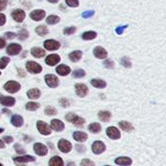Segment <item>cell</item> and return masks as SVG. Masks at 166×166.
<instances>
[{
  "mask_svg": "<svg viewBox=\"0 0 166 166\" xmlns=\"http://www.w3.org/2000/svg\"><path fill=\"white\" fill-rule=\"evenodd\" d=\"M37 129L42 135H50L52 133V128L45 121H39L37 122Z\"/></svg>",
  "mask_w": 166,
  "mask_h": 166,
  "instance_id": "3957f363",
  "label": "cell"
},
{
  "mask_svg": "<svg viewBox=\"0 0 166 166\" xmlns=\"http://www.w3.org/2000/svg\"><path fill=\"white\" fill-rule=\"evenodd\" d=\"M119 126H120L124 131H125V132H130V131H132L133 129H134L133 125L130 124V122L125 121H120V122H119Z\"/></svg>",
  "mask_w": 166,
  "mask_h": 166,
  "instance_id": "d4e9b609",
  "label": "cell"
},
{
  "mask_svg": "<svg viewBox=\"0 0 166 166\" xmlns=\"http://www.w3.org/2000/svg\"><path fill=\"white\" fill-rule=\"evenodd\" d=\"M45 82L50 88H57L59 84V80L55 75L48 74V75L45 76Z\"/></svg>",
  "mask_w": 166,
  "mask_h": 166,
  "instance_id": "277c9868",
  "label": "cell"
},
{
  "mask_svg": "<svg viewBox=\"0 0 166 166\" xmlns=\"http://www.w3.org/2000/svg\"><path fill=\"white\" fill-rule=\"evenodd\" d=\"M45 61H46V63L48 65L54 66L60 61V57L58 54H51V55H49V57H47Z\"/></svg>",
  "mask_w": 166,
  "mask_h": 166,
  "instance_id": "e0dca14e",
  "label": "cell"
},
{
  "mask_svg": "<svg viewBox=\"0 0 166 166\" xmlns=\"http://www.w3.org/2000/svg\"><path fill=\"white\" fill-rule=\"evenodd\" d=\"M3 140H4V142L5 143H7V144H10V143H12L14 141V138L13 137H11V136H5L4 138H3Z\"/></svg>",
  "mask_w": 166,
  "mask_h": 166,
  "instance_id": "816d5d0a",
  "label": "cell"
},
{
  "mask_svg": "<svg viewBox=\"0 0 166 166\" xmlns=\"http://www.w3.org/2000/svg\"><path fill=\"white\" fill-rule=\"evenodd\" d=\"M115 162L116 164L121 165V166H129L132 164V159L127 156H121V157L116 158Z\"/></svg>",
  "mask_w": 166,
  "mask_h": 166,
  "instance_id": "ac0fdd59",
  "label": "cell"
},
{
  "mask_svg": "<svg viewBox=\"0 0 166 166\" xmlns=\"http://www.w3.org/2000/svg\"><path fill=\"white\" fill-rule=\"evenodd\" d=\"M35 31H36L37 34L40 35V36H45V35H47L49 33V30H48L46 26H37Z\"/></svg>",
  "mask_w": 166,
  "mask_h": 166,
  "instance_id": "1f68e13d",
  "label": "cell"
},
{
  "mask_svg": "<svg viewBox=\"0 0 166 166\" xmlns=\"http://www.w3.org/2000/svg\"><path fill=\"white\" fill-rule=\"evenodd\" d=\"M0 166H3V165H2V164H1V163H0Z\"/></svg>",
  "mask_w": 166,
  "mask_h": 166,
  "instance_id": "6125c7cd",
  "label": "cell"
},
{
  "mask_svg": "<svg viewBox=\"0 0 166 166\" xmlns=\"http://www.w3.org/2000/svg\"><path fill=\"white\" fill-rule=\"evenodd\" d=\"M91 149L95 155H100V153H102L106 150V146L102 141H95V142H93V144H92Z\"/></svg>",
  "mask_w": 166,
  "mask_h": 166,
  "instance_id": "8992f818",
  "label": "cell"
},
{
  "mask_svg": "<svg viewBox=\"0 0 166 166\" xmlns=\"http://www.w3.org/2000/svg\"><path fill=\"white\" fill-rule=\"evenodd\" d=\"M14 160L16 162H20V163L32 162V161H35V157L32 156H22L14 157Z\"/></svg>",
  "mask_w": 166,
  "mask_h": 166,
  "instance_id": "7402d4cb",
  "label": "cell"
},
{
  "mask_svg": "<svg viewBox=\"0 0 166 166\" xmlns=\"http://www.w3.org/2000/svg\"><path fill=\"white\" fill-rule=\"evenodd\" d=\"M93 54H94V57H97V58L104 59V58L107 57L108 53H107V51L104 48H102V47H96V48H94V50H93Z\"/></svg>",
  "mask_w": 166,
  "mask_h": 166,
  "instance_id": "5bb4252c",
  "label": "cell"
},
{
  "mask_svg": "<svg viewBox=\"0 0 166 166\" xmlns=\"http://www.w3.org/2000/svg\"><path fill=\"white\" fill-rule=\"evenodd\" d=\"M89 130L91 132V133H98L101 131V125L99 124H97V122H93V124H90L89 125Z\"/></svg>",
  "mask_w": 166,
  "mask_h": 166,
  "instance_id": "4dcf8cb0",
  "label": "cell"
},
{
  "mask_svg": "<svg viewBox=\"0 0 166 166\" xmlns=\"http://www.w3.org/2000/svg\"><path fill=\"white\" fill-rule=\"evenodd\" d=\"M75 91L78 96L80 97H85L88 94L89 92V89L84 84H76L75 85Z\"/></svg>",
  "mask_w": 166,
  "mask_h": 166,
  "instance_id": "9c48e42d",
  "label": "cell"
},
{
  "mask_svg": "<svg viewBox=\"0 0 166 166\" xmlns=\"http://www.w3.org/2000/svg\"><path fill=\"white\" fill-rule=\"evenodd\" d=\"M26 69L32 74H38L42 71V66L34 61H28L26 62Z\"/></svg>",
  "mask_w": 166,
  "mask_h": 166,
  "instance_id": "52a82bcc",
  "label": "cell"
},
{
  "mask_svg": "<svg viewBox=\"0 0 166 166\" xmlns=\"http://www.w3.org/2000/svg\"><path fill=\"white\" fill-rule=\"evenodd\" d=\"M5 45H6V41H5L3 38H1V37H0V49L4 48Z\"/></svg>",
  "mask_w": 166,
  "mask_h": 166,
  "instance_id": "db71d44e",
  "label": "cell"
},
{
  "mask_svg": "<svg viewBox=\"0 0 166 166\" xmlns=\"http://www.w3.org/2000/svg\"><path fill=\"white\" fill-rule=\"evenodd\" d=\"M4 131V129L3 128H0V133H2Z\"/></svg>",
  "mask_w": 166,
  "mask_h": 166,
  "instance_id": "94428289",
  "label": "cell"
},
{
  "mask_svg": "<svg viewBox=\"0 0 166 166\" xmlns=\"http://www.w3.org/2000/svg\"><path fill=\"white\" fill-rule=\"evenodd\" d=\"M75 32H76V27H75V26L66 27V28L64 29V31H63V33H64L65 35H71V34L75 33Z\"/></svg>",
  "mask_w": 166,
  "mask_h": 166,
  "instance_id": "ab89813d",
  "label": "cell"
},
{
  "mask_svg": "<svg viewBox=\"0 0 166 166\" xmlns=\"http://www.w3.org/2000/svg\"><path fill=\"white\" fill-rule=\"evenodd\" d=\"M57 110H55L54 107L53 106H48L46 109H45V114L47 116H53V115H57Z\"/></svg>",
  "mask_w": 166,
  "mask_h": 166,
  "instance_id": "74e56055",
  "label": "cell"
},
{
  "mask_svg": "<svg viewBox=\"0 0 166 166\" xmlns=\"http://www.w3.org/2000/svg\"><path fill=\"white\" fill-rule=\"evenodd\" d=\"M127 28V26H119L116 28V33L119 34V35H121L122 33H124V30Z\"/></svg>",
  "mask_w": 166,
  "mask_h": 166,
  "instance_id": "7dc6e473",
  "label": "cell"
},
{
  "mask_svg": "<svg viewBox=\"0 0 166 166\" xmlns=\"http://www.w3.org/2000/svg\"><path fill=\"white\" fill-rule=\"evenodd\" d=\"M85 76V72L83 69H77L73 72V77L74 78H83Z\"/></svg>",
  "mask_w": 166,
  "mask_h": 166,
  "instance_id": "f35d334b",
  "label": "cell"
},
{
  "mask_svg": "<svg viewBox=\"0 0 166 166\" xmlns=\"http://www.w3.org/2000/svg\"><path fill=\"white\" fill-rule=\"evenodd\" d=\"M81 166H95L94 162L91 161L90 159H88V158H85L82 160L81 162Z\"/></svg>",
  "mask_w": 166,
  "mask_h": 166,
  "instance_id": "60d3db41",
  "label": "cell"
},
{
  "mask_svg": "<svg viewBox=\"0 0 166 166\" xmlns=\"http://www.w3.org/2000/svg\"><path fill=\"white\" fill-rule=\"evenodd\" d=\"M93 15H94V11L89 10V11L84 12V13L82 14V17H83L84 18H91Z\"/></svg>",
  "mask_w": 166,
  "mask_h": 166,
  "instance_id": "ee69618b",
  "label": "cell"
},
{
  "mask_svg": "<svg viewBox=\"0 0 166 166\" xmlns=\"http://www.w3.org/2000/svg\"><path fill=\"white\" fill-rule=\"evenodd\" d=\"M27 96H28L29 99H32V100L38 99V98L41 96V91L38 89H32L28 90Z\"/></svg>",
  "mask_w": 166,
  "mask_h": 166,
  "instance_id": "484cf974",
  "label": "cell"
},
{
  "mask_svg": "<svg viewBox=\"0 0 166 166\" xmlns=\"http://www.w3.org/2000/svg\"><path fill=\"white\" fill-rule=\"evenodd\" d=\"M4 89L10 93H16L21 89V85L16 81H9L4 85Z\"/></svg>",
  "mask_w": 166,
  "mask_h": 166,
  "instance_id": "7a4b0ae2",
  "label": "cell"
},
{
  "mask_svg": "<svg viewBox=\"0 0 166 166\" xmlns=\"http://www.w3.org/2000/svg\"><path fill=\"white\" fill-rule=\"evenodd\" d=\"M49 2H51V3H57L59 0H48Z\"/></svg>",
  "mask_w": 166,
  "mask_h": 166,
  "instance_id": "680465c9",
  "label": "cell"
},
{
  "mask_svg": "<svg viewBox=\"0 0 166 166\" xmlns=\"http://www.w3.org/2000/svg\"><path fill=\"white\" fill-rule=\"evenodd\" d=\"M18 72H20V75H21L22 77H24V73H23V71H22V69H18Z\"/></svg>",
  "mask_w": 166,
  "mask_h": 166,
  "instance_id": "6f0895ef",
  "label": "cell"
},
{
  "mask_svg": "<svg viewBox=\"0 0 166 166\" xmlns=\"http://www.w3.org/2000/svg\"><path fill=\"white\" fill-rule=\"evenodd\" d=\"M5 36H6V38H7V39H14L15 37L17 36V34L15 32H6Z\"/></svg>",
  "mask_w": 166,
  "mask_h": 166,
  "instance_id": "f907efd6",
  "label": "cell"
},
{
  "mask_svg": "<svg viewBox=\"0 0 166 166\" xmlns=\"http://www.w3.org/2000/svg\"><path fill=\"white\" fill-rule=\"evenodd\" d=\"M0 103H1L3 106L12 107L15 105L16 99L14 97H11V96H1L0 97Z\"/></svg>",
  "mask_w": 166,
  "mask_h": 166,
  "instance_id": "9a60e30c",
  "label": "cell"
},
{
  "mask_svg": "<svg viewBox=\"0 0 166 166\" xmlns=\"http://www.w3.org/2000/svg\"><path fill=\"white\" fill-rule=\"evenodd\" d=\"M12 124L16 127H21L23 125V119L22 117L20 115H14L12 117V120H11Z\"/></svg>",
  "mask_w": 166,
  "mask_h": 166,
  "instance_id": "603a6c76",
  "label": "cell"
},
{
  "mask_svg": "<svg viewBox=\"0 0 166 166\" xmlns=\"http://www.w3.org/2000/svg\"><path fill=\"white\" fill-rule=\"evenodd\" d=\"M121 65L122 66H124L125 68H130L131 67V61H130V59H129L128 57H122L121 59Z\"/></svg>",
  "mask_w": 166,
  "mask_h": 166,
  "instance_id": "d590c367",
  "label": "cell"
},
{
  "mask_svg": "<svg viewBox=\"0 0 166 166\" xmlns=\"http://www.w3.org/2000/svg\"><path fill=\"white\" fill-rule=\"evenodd\" d=\"M65 119L67 120V121L71 122V124H75L76 126H83L84 124H85V120L81 117L77 116L76 114L74 113H68L66 115Z\"/></svg>",
  "mask_w": 166,
  "mask_h": 166,
  "instance_id": "6da1fadb",
  "label": "cell"
},
{
  "mask_svg": "<svg viewBox=\"0 0 166 166\" xmlns=\"http://www.w3.org/2000/svg\"><path fill=\"white\" fill-rule=\"evenodd\" d=\"M5 22H6V17H5V15L0 14V26H3V24H5Z\"/></svg>",
  "mask_w": 166,
  "mask_h": 166,
  "instance_id": "f5cc1de1",
  "label": "cell"
},
{
  "mask_svg": "<svg viewBox=\"0 0 166 166\" xmlns=\"http://www.w3.org/2000/svg\"><path fill=\"white\" fill-rule=\"evenodd\" d=\"M51 128L55 131L59 132V131H62L64 129V124H63V122L59 120H53L51 122Z\"/></svg>",
  "mask_w": 166,
  "mask_h": 166,
  "instance_id": "44dd1931",
  "label": "cell"
},
{
  "mask_svg": "<svg viewBox=\"0 0 166 166\" xmlns=\"http://www.w3.org/2000/svg\"><path fill=\"white\" fill-rule=\"evenodd\" d=\"M104 66H105L106 68H109V69H111V68H113V67H114V62H113L112 60L107 59V60H105V61H104Z\"/></svg>",
  "mask_w": 166,
  "mask_h": 166,
  "instance_id": "f6af8a7d",
  "label": "cell"
},
{
  "mask_svg": "<svg viewBox=\"0 0 166 166\" xmlns=\"http://www.w3.org/2000/svg\"><path fill=\"white\" fill-rule=\"evenodd\" d=\"M28 37V32L26 31V29H22L20 31V33H18V38H20L21 40H24L26 39Z\"/></svg>",
  "mask_w": 166,
  "mask_h": 166,
  "instance_id": "b9f144b4",
  "label": "cell"
},
{
  "mask_svg": "<svg viewBox=\"0 0 166 166\" xmlns=\"http://www.w3.org/2000/svg\"><path fill=\"white\" fill-rule=\"evenodd\" d=\"M59 21H60L59 17L54 16V15H52V16H50L49 18H47V23H48V24H52V26H53V24L57 23Z\"/></svg>",
  "mask_w": 166,
  "mask_h": 166,
  "instance_id": "836d02e7",
  "label": "cell"
},
{
  "mask_svg": "<svg viewBox=\"0 0 166 166\" xmlns=\"http://www.w3.org/2000/svg\"><path fill=\"white\" fill-rule=\"evenodd\" d=\"M73 138L75 139L77 142H85L88 139V134L83 131H75L73 133Z\"/></svg>",
  "mask_w": 166,
  "mask_h": 166,
  "instance_id": "d6986e66",
  "label": "cell"
},
{
  "mask_svg": "<svg viewBox=\"0 0 166 166\" xmlns=\"http://www.w3.org/2000/svg\"><path fill=\"white\" fill-rule=\"evenodd\" d=\"M33 149H34V152L37 153V155L41 156H46L48 153V148L41 143H36L33 147Z\"/></svg>",
  "mask_w": 166,
  "mask_h": 166,
  "instance_id": "4fadbf2b",
  "label": "cell"
},
{
  "mask_svg": "<svg viewBox=\"0 0 166 166\" xmlns=\"http://www.w3.org/2000/svg\"><path fill=\"white\" fill-rule=\"evenodd\" d=\"M0 75H1V72H0Z\"/></svg>",
  "mask_w": 166,
  "mask_h": 166,
  "instance_id": "be15d7a7",
  "label": "cell"
},
{
  "mask_svg": "<svg viewBox=\"0 0 166 166\" xmlns=\"http://www.w3.org/2000/svg\"><path fill=\"white\" fill-rule=\"evenodd\" d=\"M44 47L48 51H55V50H58L59 49L60 44H59V42L54 41V40H46L44 42Z\"/></svg>",
  "mask_w": 166,
  "mask_h": 166,
  "instance_id": "30bf717a",
  "label": "cell"
},
{
  "mask_svg": "<svg viewBox=\"0 0 166 166\" xmlns=\"http://www.w3.org/2000/svg\"><path fill=\"white\" fill-rule=\"evenodd\" d=\"M90 84L92 87H94L96 89H104L107 85L106 82L101 79H92L90 81Z\"/></svg>",
  "mask_w": 166,
  "mask_h": 166,
  "instance_id": "cb8c5ba5",
  "label": "cell"
},
{
  "mask_svg": "<svg viewBox=\"0 0 166 166\" xmlns=\"http://www.w3.org/2000/svg\"><path fill=\"white\" fill-rule=\"evenodd\" d=\"M7 0H0V11H3L7 7Z\"/></svg>",
  "mask_w": 166,
  "mask_h": 166,
  "instance_id": "c3c4849f",
  "label": "cell"
},
{
  "mask_svg": "<svg viewBox=\"0 0 166 166\" xmlns=\"http://www.w3.org/2000/svg\"><path fill=\"white\" fill-rule=\"evenodd\" d=\"M12 17H13V18L16 22H22L24 20V18H26V13H24V11L22 9H16L13 13H12Z\"/></svg>",
  "mask_w": 166,
  "mask_h": 166,
  "instance_id": "2e32d148",
  "label": "cell"
},
{
  "mask_svg": "<svg viewBox=\"0 0 166 166\" xmlns=\"http://www.w3.org/2000/svg\"><path fill=\"white\" fill-rule=\"evenodd\" d=\"M49 165L50 166H64L63 160L60 156H57L51 158L50 162H49Z\"/></svg>",
  "mask_w": 166,
  "mask_h": 166,
  "instance_id": "f546056e",
  "label": "cell"
},
{
  "mask_svg": "<svg viewBox=\"0 0 166 166\" xmlns=\"http://www.w3.org/2000/svg\"><path fill=\"white\" fill-rule=\"evenodd\" d=\"M77 150H78V152H80V150H83V152L85 151V147H83V146H81V147H80V145H78L77 147Z\"/></svg>",
  "mask_w": 166,
  "mask_h": 166,
  "instance_id": "11a10c76",
  "label": "cell"
},
{
  "mask_svg": "<svg viewBox=\"0 0 166 166\" xmlns=\"http://www.w3.org/2000/svg\"><path fill=\"white\" fill-rule=\"evenodd\" d=\"M111 117H112V114H111L109 111H100V112L98 113V118H99L100 121H102L104 122L109 121Z\"/></svg>",
  "mask_w": 166,
  "mask_h": 166,
  "instance_id": "83f0119b",
  "label": "cell"
},
{
  "mask_svg": "<svg viewBox=\"0 0 166 166\" xmlns=\"http://www.w3.org/2000/svg\"><path fill=\"white\" fill-rule=\"evenodd\" d=\"M106 166H110V165H106Z\"/></svg>",
  "mask_w": 166,
  "mask_h": 166,
  "instance_id": "e7e4bbea",
  "label": "cell"
},
{
  "mask_svg": "<svg viewBox=\"0 0 166 166\" xmlns=\"http://www.w3.org/2000/svg\"><path fill=\"white\" fill-rule=\"evenodd\" d=\"M26 110L28 111H35L39 108V103H36V102H28L26 103Z\"/></svg>",
  "mask_w": 166,
  "mask_h": 166,
  "instance_id": "e575fe53",
  "label": "cell"
},
{
  "mask_svg": "<svg viewBox=\"0 0 166 166\" xmlns=\"http://www.w3.org/2000/svg\"><path fill=\"white\" fill-rule=\"evenodd\" d=\"M9 61H10V58L7 57H3L0 58V69L6 68V66L8 65Z\"/></svg>",
  "mask_w": 166,
  "mask_h": 166,
  "instance_id": "8d00e7d4",
  "label": "cell"
},
{
  "mask_svg": "<svg viewBox=\"0 0 166 166\" xmlns=\"http://www.w3.org/2000/svg\"><path fill=\"white\" fill-rule=\"evenodd\" d=\"M70 72H71L70 67L65 64H60L57 67V73L60 76H67Z\"/></svg>",
  "mask_w": 166,
  "mask_h": 166,
  "instance_id": "ffe728a7",
  "label": "cell"
},
{
  "mask_svg": "<svg viewBox=\"0 0 166 166\" xmlns=\"http://www.w3.org/2000/svg\"><path fill=\"white\" fill-rule=\"evenodd\" d=\"M66 4L69 6V7H78L79 6V1L78 0H65Z\"/></svg>",
  "mask_w": 166,
  "mask_h": 166,
  "instance_id": "7bdbcfd3",
  "label": "cell"
},
{
  "mask_svg": "<svg viewBox=\"0 0 166 166\" xmlns=\"http://www.w3.org/2000/svg\"><path fill=\"white\" fill-rule=\"evenodd\" d=\"M59 104L62 107H68L70 103H69L68 99H66V98H61V99L59 100Z\"/></svg>",
  "mask_w": 166,
  "mask_h": 166,
  "instance_id": "bcb514c9",
  "label": "cell"
},
{
  "mask_svg": "<svg viewBox=\"0 0 166 166\" xmlns=\"http://www.w3.org/2000/svg\"><path fill=\"white\" fill-rule=\"evenodd\" d=\"M4 147H5V145H4V143H3V141L0 140V149H3Z\"/></svg>",
  "mask_w": 166,
  "mask_h": 166,
  "instance_id": "9f6ffc18",
  "label": "cell"
},
{
  "mask_svg": "<svg viewBox=\"0 0 166 166\" xmlns=\"http://www.w3.org/2000/svg\"><path fill=\"white\" fill-rule=\"evenodd\" d=\"M58 149L60 152L64 153H68L72 150V144L69 142L68 140L65 139H60L58 142Z\"/></svg>",
  "mask_w": 166,
  "mask_h": 166,
  "instance_id": "5b68a950",
  "label": "cell"
},
{
  "mask_svg": "<svg viewBox=\"0 0 166 166\" xmlns=\"http://www.w3.org/2000/svg\"><path fill=\"white\" fill-rule=\"evenodd\" d=\"M31 54L36 58H41L46 54V52H45V50H43L41 48H32Z\"/></svg>",
  "mask_w": 166,
  "mask_h": 166,
  "instance_id": "4316f807",
  "label": "cell"
},
{
  "mask_svg": "<svg viewBox=\"0 0 166 166\" xmlns=\"http://www.w3.org/2000/svg\"><path fill=\"white\" fill-rule=\"evenodd\" d=\"M15 150H16V152H18V153H24V151H26L21 145H18V144L15 145Z\"/></svg>",
  "mask_w": 166,
  "mask_h": 166,
  "instance_id": "681fc988",
  "label": "cell"
},
{
  "mask_svg": "<svg viewBox=\"0 0 166 166\" xmlns=\"http://www.w3.org/2000/svg\"><path fill=\"white\" fill-rule=\"evenodd\" d=\"M2 112L5 113V114H8V113H9V111H8V110H6V109H4V110L2 111Z\"/></svg>",
  "mask_w": 166,
  "mask_h": 166,
  "instance_id": "91938a15",
  "label": "cell"
},
{
  "mask_svg": "<svg viewBox=\"0 0 166 166\" xmlns=\"http://www.w3.org/2000/svg\"><path fill=\"white\" fill-rule=\"evenodd\" d=\"M45 17H46V12L44 10H34L33 12L30 13V18L36 22L42 21Z\"/></svg>",
  "mask_w": 166,
  "mask_h": 166,
  "instance_id": "7c38bea8",
  "label": "cell"
},
{
  "mask_svg": "<svg viewBox=\"0 0 166 166\" xmlns=\"http://www.w3.org/2000/svg\"><path fill=\"white\" fill-rule=\"evenodd\" d=\"M96 32L94 31H87V32H85L82 36V38L84 40H93L94 38H96Z\"/></svg>",
  "mask_w": 166,
  "mask_h": 166,
  "instance_id": "d6a6232c",
  "label": "cell"
},
{
  "mask_svg": "<svg viewBox=\"0 0 166 166\" xmlns=\"http://www.w3.org/2000/svg\"><path fill=\"white\" fill-rule=\"evenodd\" d=\"M106 134L108 135V137L112 140H118L121 138V132H120L119 129L115 126L108 127L107 130H106Z\"/></svg>",
  "mask_w": 166,
  "mask_h": 166,
  "instance_id": "ba28073f",
  "label": "cell"
},
{
  "mask_svg": "<svg viewBox=\"0 0 166 166\" xmlns=\"http://www.w3.org/2000/svg\"><path fill=\"white\" fill-rule=\"evenodd\" d=\"M83 53L81 51H74L69 53V59L73 62H78V61L82 58Z\"/></svg>",
  "mask_w": 166,
  "mask_h": 166,
  "instance_id": "f1b7e54d",
  "label": "cell"
},
{
  "mask_svg": "<svg viewBox=\"0 0 166 166\" xmlns=\"http://www.w3.org/2000/svg\"><path fill=\"white\" fill-rule=\"evenodd\" d=\"M22 51V46L16 44V43H13V44H10L7 47V53L10 55H17L21 53Z\"/></svg>",
  "mask_w": 166,
  "mask_h": 166,
  "instance_id": "8fae6325",
  "label": "cell"
}]
</instances>
